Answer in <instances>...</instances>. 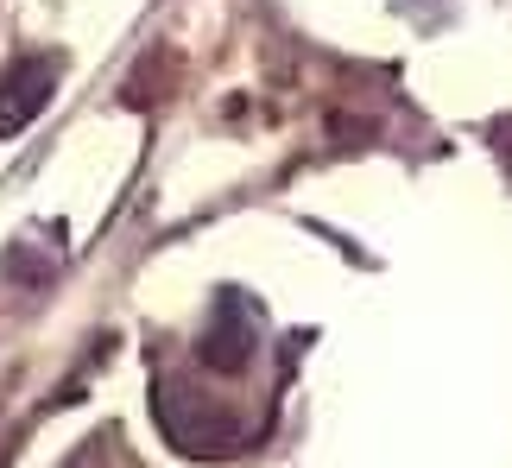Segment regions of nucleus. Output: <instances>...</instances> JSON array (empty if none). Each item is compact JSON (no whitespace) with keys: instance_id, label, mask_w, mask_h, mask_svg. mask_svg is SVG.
<instances>
[{"instance_id":"obj_1","label":"nucleus","mask_w":512,"mask_h":468,"mask_svg":"<svg viewBox=\"0 0 512 468\" xmlns=\"http://www.w3.org/2000/svg\"><path fill=\"white\" fill-rule=\"evenodd\" d=\"M159 418H165V437L177 443L184 456H234L247 443L241 418L222 412V405H184V393H177L171 380H159Z\"/></svg>"},{"instance_id":"obj_2","label":"nucleus","mask_w":512,"mask_h":468,"mask_svg":"<svg viewBox=\"0 0 512 468\" xmlns=\"http://www.w3.org/2000/svg\"><path fill=\"white\" fill-rule=\"evenodd\" d=\"M253 342H260V310H253L241 291H222L203 323V336H196V361L209 367V374L234 380L241 367L253 361Z\"/></svg>"},{"instance_id":"obj_3","label":"nucleus","mask_w":512,"mask_h":468,"mask_svg":"<svg viewBox=\"0 0 512 468\" xmlns=\"http://www.w3.org/2000/svg\"><path fill=\"white\" fill-rule=\"evenodd\" d=\"M57 70H64L57 51H26L0 70V140H19V133L45 114L51 89H57Z\"/></svg>"}]
</instances>
